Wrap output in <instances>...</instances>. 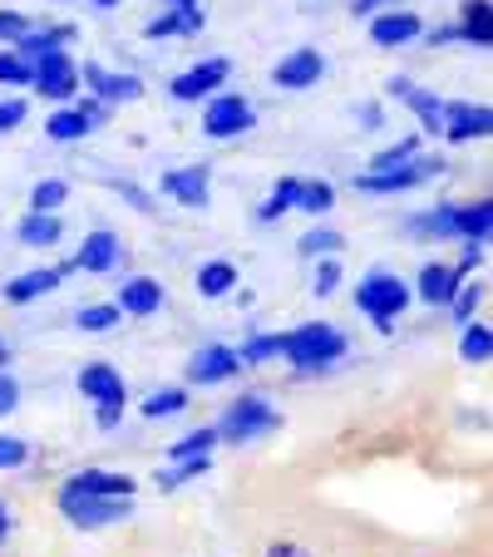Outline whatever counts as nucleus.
<instances>
[{
  "label": "nucleus",
  "mask_w": 493,
  "mask_h": 557,
  "mask_svg": "<svg viewBox=\"0 0 493 557\" xmlns=\"http://www.w3.org/2000/svg\"><path fill=\"white\" fill-rule=\"evenodd\" d=\"M262 557H316L306 543H296V537H272V543L262 547Z\"/></svg>",
  "instance_id": "50"
},
{
  "label": "nucleus",
  "mask_w": 493,
  "mask_h": 557,
  "mask_svg": "<svg viewBox=\"0 0 493 557\" xmlns=\"http://www.w3.org/2000/svg\"><path fill=\"white\" fill-rule=\"evenodd\" d=\"M198 128H202V138H212V144H232V138L257 128V104L247 95H237V89H222V95H212L208 104H202Z\"/></svg>",
  "instance_id": "4"
},
{
  "label": "nucleus",
  "mask_w": 493,
  "mask_h": 557,
  "mask_svg": "<svg viewBox=\"0 0 493 557\" xmlns=\"http://www.w3.org/2000/svg\"><path fill=\"white\" fill-rule=\"evenodd\" d=\"M163 198L178 202V208H208L212 202V169L208 163H183V169H169L158 178Z\"/></svg>",
  "instance_id": "14"
},
{
  "label": "nucleus",
  "mask_w": 493,
  "mask_h": 557,
  "mask_svg": "<svg viewBox=\"0 0 493 557\" xmlns=\"http://www.w3.org/2000/svg\"><path fill=\"white\" fill-rule=\"evenodd\" d=\"M74 326H79V336H109V331L124 326V315L114 301H89L74 311Z\"/></svg>",
  "instance_id": "31"
},
{
  "label": "nucleus",
  "mask_w": 493,
  "mask_h": 557,
  "mask_svg": "<svg viewBox=\"0 0 493 557\" xmlns=\"http://www.w3.org/2000/svg\"><path fill=\"white\" fill-rule=\"evenodd\" d=\"M89 5H95V11H114L119 0H89Z\"/></svg>",
  "instance_id": "59"
},
{
  "label": "nucleus",
  "mask_w": 493,
  "mask_h": 557,
  "mask_svg": "<svg viewBox=\"0 0 493 557\" xmlns=\"http://www.w3.org/2000/svg\"><path fill=\"white\" fill-rule=\"evenodd\" d=\"M74 109H79V114H85L95 128H104L109 119H114V109H109V104H99V99H89V95H79V99H74Z\"/></svg>",
  "instance_id": "51"
},
{
  "label": "nucleus",
  "mask_w": 493,
  "mask_h": 557,
  "mask_svg": "<svg viewBox=\"0 0 493 557\" xmlns=\"http://www.w3.org/2000/svg\"><path fill=\"white\" fill-rule=\"evenodd\" d=\"M444 173V158L440 153H415L409 163H399V169H385V173H366L360 169L356 178V193H370V198H390V193H415V188H424V183H434Z\"/></svg>",
  "instance_id": "5"
},
{
  "label": "nucleus",
  "mask_w": 493,
  "mask_h": 557,
  "mask_svg": "<svg viewBox=\"0 0 493 557\" xmlns=\"http://www.w3.org/2000/svg\"><path fill=\"white\" fill-rule=\"evenodd\" d=\"M104 188H109V193H119V198H124L128 208H138V212H153V208H158L153 193L138 188V183H128V178H104Z\"/></svg>",
  "instance_id": "45"
},
{
  "label": "nucleus",
  "mask_w": 493,
  "mask_h": 557,
  "mask_svg": "<svg viewBox=\"0 0 493 557\" xmlns=\"http://www.w3.org/2000/svg\"><path fill=\"white\" fill-rule=\"evenodd\" d=\"M193 405V389L188 385H163V389H153L138 410H144V420H173V414H183Z\"/></svg>",
  "instance_id": "32"
},
{
  "label": "nucleus",
  "mask_w": 493,
  "mask_h": 557,
  "mask_svg": "<svg viewBox=\"0 0 493 557\" xmlns=\"http://www.w3.org/2000/svg\"><path fill=\"white\" fill-rule=\"evenodd\" d=\"M331 208H336V183H331V178H301L296 212H306V218H325Z\"/></svg>",
  "instance_id": "34"
},
{
  "label": "nucleus",
  "mask_w": 493,
  "mask_h": 557,
  "mask_svg": "<svg viewBox=\"0 0 493 557\" xmlns=\"http://www.w3.org/2000/svg\"><path fill=\"white\" fill-rule=\"evenodd\" d=\"M60 237H64L60 212H25V218L15 222V243L30 247V252H45V247H54Z\"/></svg>",
  "instance_id": "27"
},
{
  "label": "nucleus",
  "mask_w": 493,
  "mask_h": 557,
  "mask_svg": "<svg viewBox=\"0 0 493 557\" xmlns=\"http://www.w3.org/2000/svg\"><path fill=\"white\" fill-rule=\"evenodd\" d=\"M40 128H45V138H50V144H79V138L95 134V124H89V119L79 114L74 104H54L50 114H45Z\"/></svg>",
  "instance_id": "28"
},
{
  "label": "nucleus",
  "mask_w": 493,
  "mask_h": 557,
  "mask_svg": "<svg viewBox=\"0 0 493 557\" xmlns=\"http://www.w3.org/2000/svg\"><path fill=\"white\" fill-rule=\"evenodd\" d=\"M409 89H415V79H409V74H390V79H385V99H405Z\"/></svg>",
  "instance_id": "54"
},
{
  "label": "nucleus",
  "mask_w": 493,
  "mask_h": 557,
  "mask_svg": "<svg viewBox=\"0 0 493 557\" xmlns=\"http://www.w3.org/2000/svg\"><path fill=\"white\" fill-rule=\"evenodd\" d=\"M395 5H409V0H356L350 11H356V15H366V21H370V15H375V11H395Z\"/></svg>",
  "instance_id": "53"
},
{
  "label": "nucleus",
  "mask_w": 493,
  "mask_h": 557,
  "mask_svg": "<svg viewBox=\"0 0 493 557\" xmlns=\"http://www.w3.org/2000/svg\"><path fill=\"white\" fill-rule=\"evenodd\" d=\"M119 262H124V243H119L114 227H89L85 237H79V247H74V257H70L74 272H89V276L119 272Z\"/></svg>",
  "instance_id": "13"
},
{
  "label": "nucleus",
  "mask_w": 493,
  "mask_h": 557,
  "mask_svg": "<svg viewBox=\"0 0 493 557\" xmlns=\"http://www.w3.org/2000/svg\"><path fill=\"white\" fill-rule=\"evenodd\" d=\"M242 282L237 262H227V257H212V262H202L198 272H193V286H198L202 301H222V296H232Z\"/></svg>",
  "instance_id": "26"
},
{
  "label": "nucleus",
  "mask_w": 493,
  "mask_h": 557,
  "mask_svg": "<svg viewBox=\"0 0 493 557\" xmlns=\"http://www.w3.org/2000/svg\"><path fill=\"white\" fill-rule=\"evenodd\" d=\"M218 430H212V424H198V430H188L183 434V440H173L169 444V463H178V459H198V454H212L218 449Z\"/></svg>",
  "instance_id": "37"
},
{
  "label": "nucleus",
  "mask_w": 493,
  "mask_h": 557,
  "mask_svg": "<svg viewBox=\"0 0 493 557\" xmlns=\"http://www.w3.org/2000/svg\"><path fill=\"white\" fill-rule=\"evenodd\" d=\"M208 15L202 5H169V11H158L153 21H144V40H173V35H202Z\"/></svg>",
  "instance_id": "22"
},
{
  "label": "nucleus",
  "mask_w": 493,
  "mask_h": 557,
  "mask_svg": "<svg viewBox=\"0 0 493 557\" xmlns=\"http://www.w3.org/2000/svg\"><path fill=\"white\" fill-rule=\"evenodd\" d=\"M232 79V60L227 54H208V60L188 64L183 74L169 79V99L173 104H208L212 95H222V85Z\"/></svg>",
  "instance_id": "7"
},
{
  "label": "nucleus",
  "mask_w": 493,
  "mask_h": 557,
  "mask_svg": "<svg viewBox=\"0 0 493 557\" xmlns=\"http://www.w3.org/2000/svg\"><path fill=\"white\" fill-rule=\"evenodd\" d=\"M424 35H430L434 50H444V45H459V30H454V25H434V30H424Z\"/></svg>",
  "instance_id": "55"
},
{
  "label": "nucleus",
  "mask_w": 493,
  "mask_h": 557,
  "mask_svg": "<svg viewBox=\"0 0 493 557\" xmlns=\"http://www.w3.org/2000/svg\"><path fill=\"white\" fill-rule=\"evenodd\" d=\"M54 508L79 533H99V528H114L124 518H134V498H89V494H70V488L54 494Z\"/></svg>",
  "instance_id": "6"
},
{
  "label": "nucleus",
  "mask_w": 493,
  "mask_h": 557,
  "mask_svg": "<svg viewBox=\"0 0 493 557\" xmlns=\"http://www.w3.org/2000/svg\"><path fill=\"white\" fill-rule=\"evenodd\" d=\"M25 463H30V440H21V434H5V430H0V473L25 469Z\"/></svg>",
  "instance_id": "44"
},
{
  "label": "nucleus",
  "mask_w": 493,
  "mask_h": 557,
  "mask_svg": "<svg viewBox=\"0 0 493 557\" xmlns=\"http://www.w3.org/2000/svg\"><path fill=\"white\" fill-rule=\"evenodd\" d=\"M454 232H459V243H479L489 247L493 237V198H454Z\"/></svg>",
  "instance_id": "23"
},
{
  "label": "nucleus",
  "mask_w": 493,
  "mask_h": 557,
  "mask_svg": "<svg viewBox=\"0 0 493 557\" xmlns=\"http://www.w3.org/2000/svg\"><path fill=\"white\" fill-rule=\"evenodd\" d=\"M79 85H85L79 95L99 99V104H109V109H124V104H138V99H144V79H138V74L109 70V64H99V60L79 64Z\"/></svg>",
  "instance_id": "8"
},
{
  "label": "nucleus",
  "mask_w": 493,
  "mask_h": 557,
  "mask_svg": "<svg viewBox=\"0 0 493 557\" xmlns=\"http://www.w3.org/2000/svg\"><path fill=\"white\" fill-rule=\"evenodd\" d=\"M15 410H21V380H15L11 370H0V420Z\"/></svg>",
  "instance_id": "48"
},
{
  "label": "nucleus",
  "mask_w": 493,
  "mask_h": 557,
  "mask_svg": "<svg viewBox=\"0 0 493 557\" xmlns=\"http://www.w3.org/2000/svg\"><path fill=\"white\" fill-rule=\"evenodd\" d=\"M459 360H464V366H489V360H493L489 321H469V326H459Z\"/></svg>",
  "instance_id": "33"
},
{
  "label": "nucleus",
  "mask_w": 493,
  "mask_h": 557,
  "mask_svg": "<svg viewBox=\"0 0 493 557\" xmlns=\"http://www.w3.org/2000/svg\"><path fill=\"white\" fill-rule=\"evenodd\" d=\"M30 89H35L40 99H50V104H74V99H79V60H74L70 50L35 60Z\"/></svg>",
  "instance_id": "9"
},
{
  "label": "nucleus",
  "mask_w": 493,
  "mask_h": 557,
  "mask_svg": "<svg viewBox=\"0 0 493 557\" xmlns=\"http://www.w3.org/2000/svg\"><path fill=\"white\" fill-rule=\"evenodd\" d=\"M479 306H483V282H464L459 292H454V301H449L454 326H469V321H479Z\"/></svg>",
  "instance_id": "41"
},
{
  "label": "nucleus",
  "mask_w": 493,
  "mask_h": 557,
  "mask_svg": "<svg viewBox=\"0 0 493 557\" xmlns=\"http://www.w3.org/2000/svg\"><path fill=\"white\" fill-rule=\"evenodd\" d=\"M325 54L316 50V45H296V50H286L282 60L272 64V85L286 89V95H306V89H316L325 79Z\"/></svg>",
  "instance_id": "10"
},
{
  "label": "nucleus",
  "mask_w": 493,
  "mask_h": 557,
  "mask_svg": "<svg viewBox=\"0 0 493 557\" xmlns=\"http://www.w3.org/2000/svg\"><path fill=\"white\" fill-rule=\"evenodd\" d=\"M0 370H11V346L0 341Z\"/></svg>",
  "instance_id": "58"
},
{
  "label": "nucleus",
  "mask_w": 493,
  "mask_h": 557,
  "mask_svg": "<svg viewBox=\"0 0 493 557\" xmlns=\"http://www.w3.org/2000/svg\"><path fill=\"white\" fill-rule=\"evenodd\" d=\"M212 430H218L222 444H257V440L282 430V410H276L267 395L247 389V395H237V400L222 410V420L212 424Z\"/></svg>",
  "instance_id": "3"
},
{
  "label": "nucleus",
  "mask_w": 493,
  "mask_h": 557,
  "mask_svg": "<svg viewBox=\"0 0 493 557\" xmlns=\"http://www.w3.org/2000/svg\"><path fill=\"white\" fill-rule=\"evenodd\" d=\"M70 272H74L70 262H60V267H30V272L11 276V282L0 286V296H5L11 306H30V301H40V296L60 292L64 276H70Z\"/></svg>",
  "instance_id": "20"
},
{
  "label": "nucleus",
  "mask_w": 493,
  "mask_h": 557,
  "mask_svg": "<svg viewBox=\"0 0 493 557\" xmlns=\"http://www.w3.org/2000/svg\"><path fill=\"white\" fill-rule=\"evenodd\" d=\"M420 153V134H409V138H395L390 148H380L375 158L366 163V173H385V169H399V163H409V158Z\"/></svg>",
  "instance_id": "39"
},
{
  "label": "nucleus",
  "mask_w": 493,
  "mask_h": 557,
  "mask_svg": "<svg viewBox=\"0 0 493 557\" xmlns=\"http://www.w3.org/2000/svg\"><path fill=\"white\" fill-rule=\"evenodd\" d=\"M493 134V109L473 104V99H444V119H440V138L444 144H479Z\"/></svg>",
  "instance_id": "12"
},
{
  "label": "nucleus",
  "mask_w": 493,
  "mask_h": 557,
  "mask_svg": "<svg viewBox=\"0 0 493 557\" xmlns=\"http://www.w3.org/2000/svg\"><path fill=\"white\" fill-rule=\"evenodd\" d=\"M242 360H237V346H222V341H208V346H198L188 356V380L183 385L188 389H208V385H227V380L242 375Z\"/></svg>",
  "instance_id": "11"
},
{
  "label": "nucleus",
  "mask_w": 493,
  "mask_h": 557,
  "mask_svg": "<svg viewBox=\"0 0 493 557\" xmlns=\"http://www.w3.org/2000/svg\"><path fill=\"white\" fill-rule=\"evenodd\" d=\"M163 5H198V0H163Z\"/></svg>",
  "instance_id": "60"
},
{
  "label": "nucleus",
  "mask_w": 493,
  "mask_h": 557,
  "mask_svg": "<svg viewBox=\"0 0 493 557\" xmlns=\"http://www.w3.org/2000/svg\"><path fill=\"white\" fill-rule=\"evenodd\" d=\"M11 528H15V518H11V508H5V498H0V547L11 543Z\"/></svg>",
  "instance_id": "57"
},
{
  "label": "nucleus",
  "mask_w": 493,
  "mask_h": 557,
  "mask_svg": "<svg viewBox=\"0 0 493 557\" xmlns=\"http://www.w3.org/2000/svg\"><path fill=\"white\" fill-rule=\"evenodd\" d=\"M296 193H301V178H276V183H272V193H267V198L257 202L252 218L262 222V227H267V222H282L286 212H296Z\"/></svg>",
  "instance_id": "30"
},
{
  "label": "nucleus",
  "mask_w": 493,
  "mask_h": 557,
  "mask_svg": "<svg viewBox=\"0 0 493 557\" xmlns=\"http://www.w3.org/2000/svg\"><path fill=\"white\" fill-rule=\"evenodd\" d=\"M464 286V276L454 272V262H440V257H430V262L420 267V276L409 282V296L420 306H430V311H449L454 292Z\"/></svg>",
  "instance_id": "15"
},
{
  "label": "nucleus",
  "mask_w": 493,
  "mask_h": 557,
  "mask_svg": "<svg viewBox=\"0 0 493 557\" xmlns=\"http://www.w3.org/2000/svg\"><path fill=\"white\" fill-rule=\"evenodd\" d=\"M341 282H346V267H341V257H316V276H311V292L321 296H336Z\"/></svg>",
  "instance_id": "43"
},
{
  "label": "nucleus",
  "mask_w": 493,
  "mask_h": 557,
  "mask_svg": "<svg viewBox=\"0 0 493 557\" xmlns=\"http://www.w3.org/2000/svg\"><path fill=\"white\" fill-rule=\"evenodd\" d=\"M409 237H420V243H459V232H454V198L415 212L409 218Z\"/></svg>",
  "instance_id": "25"
},
{
  "label": "nucleus",
  "mask_w": 493,
  "mask_h": 557,
  "mask_svg": "<svg viewBox=\"0 0 493 557\" xmlns=\"http://www.w3.org/2000/svg\"><path fill=\"white\" fill-rule=\"evenodd\" d=\"M341 247H346V237H341L336 227H311V232H301V237H296V252L301 257H341Z\"/></svg>",
  "instance_id": "38"
},
{
  "label": "nucleus",
  "mask_w": 493,
  "mask_h": 557,
  "mask_svg": "<svg viewBox=\"0 0 493 557\" xmlns=\"http://www.w3.org/2000/svg\"><path fill=\"white\" fill-rule=\"evenodd\" d=\"M60 488H70V494H89V498H138V479L124 469H74L70 479H64Z\"/></svg>",
  "instance_id": "17"
},
{
  "label": "nucleus",
  "mask_w": 493,
  "mask_h": 557,
  "mask_svg": "<svg viewBox=\"0 0 493 557\" xmlns=\"http://www.w3.org/2000/svg\"><path fill=\"white\" fill-rule=\"evenodd\" d=\"M459 45H473V50H489L493 45V0H459Z\"/></svg>",
  "instance_id": "24"
},
{
  "label": "nucleus",
  "mask_w": 493,
  "mask_h": 557,
  "mask_svg": "<svg viewBox=\"0 0 493 557\" xmlns=\"http://www.w3.org/2000/svg\"><path fill=\"white\" fill-rule=\"evenodd\" d=\"M350 356V336L331 321H301V326L282 331V366L292 375H331L341 360Z\"/></svg>",
  "instance_id": "1"
},
{
  "label": "nucleus",
  "mask_w": 493,
  "mask_h": 557,
  "mask_svg": "<svg viewBox=\"0 0 493 557\" xmlns=\"http://www.w3.org/2000/svg\"><path fill=\"white\" fill-rule=\"evenodd\" d=\"M459 247H464V252H459V262H454V272H459L464 282H469V276L483 267V257H489V247H479V243H459Z\"/></svg>",
  "instance_id": "49"
},
{
  "label": "nucleus",
  "mask_w": 493,
  "mask_h": 557,
  "mask_svg": "<svg viewBox=\"0 0 493 557\" xmlns=\"http://www.w3.org/2000/svg\"><path fill=\"white\" fill-rule=\"evenodd\" d=\"M30 74H35L30 60H21L11 45H0V85L5 89H30Z\"/></svg>",
  "instance_id": "42"
},
{
  "label": "nucleus",
  "mask_w": 493,
  "mask_h": 557,
  "mask_svg": "<svg viewBox=\"0 0 493 557\" xmlns=\"http://www.w3.org/2000/svg\"><path fill=\"white\" fill-rule=\"evenodd\" d=\"M79 40V30H74V25H30V30L21 35V40L11 45L15 54H21V60H45V54H60V50H70V45Z\"/></svg>",
  "instance_id": "21"
},
{
  "label": "nucleus",
  "mask_w": 493,
  "mask_h": 557,
  "mask_svg": "<svg viewBox=\"0 0 493 557\" xmlns=\"http://www.w3.org/2000/svg\"><path fill=\"white\" fill-rule=\"evenodd\" d=\"M124 410L128 405H95V430H119V424H124Z\"/></svg>",
  "instance_id": "52"
},
{
  "label": "nucleus",
  "mask_w": 493,
  "mask_h": 557,
  "mask_svg": "<svg viewBox=\"0 0 493 557\" xmlns=\"http://www.w3.org/2000/svg\"><path fill=\"white\" fill-rule=\"evenodd\" d=\"M409 306H415V296H409V282L399 272L370 267V272L356 282V311L366 315L380 336H395V321L409 311Z\"/></svg>",
  "instance_id": "2"
},
{
  "label": "nucleus",
  "mask_w": 493,
  "mask_h": 557,
  "mask_svg": "<svg viewBox=\"0 0 493 557\" xmlns=\"http://www.w3.org/2000/svg\"><path fill=\"white\" fill-rule=\"evenodd\" d=\"M25 119H30V104H25L21 95H5V99H0V138L15 134V128H21Z\"/></svg>",
  "instance_id": "46"
},
{
  "label": "nucleus",
  "mask_w": 493,
  "mask_h": 557,
  "mask_svg": "<svg viewBox=\"0 0 493 557\" xmlns=\"http://www.w3.org/2000/svg\"><path fill=\"white\" fill-rule=\"evenodd\" d=\"M208 469H212V454H198V459H178V463H163V469L153 473V488H158V494H178L183 484L202 479Z\"/></svg>",
  "instance_id": "29"
},
{
  "label": "nucleus",
  "mask_w": 493,
  "mask_h": 557,
  "mask_svg": "<svg viewBox=\"0 0 493 557\" xmlns=\"http://www.w3.org/2000/svg\"><path fill=\"white\" fill-rule=\"evenodd\" d=\"M163 301H169L163 282H158V276H144V272L124 276V282H119V296H114V306H119L124 321H148V315L163 311Z\"/></svg>",
  "instance_id": "16"
},
{
  "label": "nucleus",
  "mask_w": 493,
  "mask_h": 557,
  "mask_svg": "<svg viewBox=\"0 0 493 557\" xmlns=\"http://www.w3.org/2000/svg\"><path fill=\"white\" fill-rule=\"evenodd\" d=\"M70 202V178H40L30 188V212H60Z\"/></svg>",
  "instance_id": "40"
},
{
  "label": "nucleus",
  "mask_w": 493,
  "mask_h": 557,
  "mask_svg": "<svg viewBox=\"0 0 493 557\" xmlns=\"http://www.w3.org/2000/svg\"><path fill=\"white\" fill-rule=\"evenodd\" d=\"M356 114H360V128H385V109L380 104H360Z\"/></svg>",
  "instance_id": "56"
},
{
  "label": "nucleus",
  "mask_w": 493,
  "mask_h": 557,
  "mask_svg": "<svg viewBox=\"0 0 493 557\" xmlns=\"http://www.w3.org/2000/svg\"><path fill=\"white\" fill-rule=\"evenodd\" d=\"M74 389H79L89 405H128V380L119 375V366H109V360H89V366L74 375Z\"/></svg>",
  "instance_id": "18"
},
{
  "label": "nucleus",
  "mask_w": 493,
  "mask_h": 557,
  "mask_svg": "<svg viewBox=\"0 0 493 557\" xmlns=\"http://www.w3.org/2000/svg\"><path fill=\"white\" fill-rule=\"evenodd\" d=\"M237 360L242 366H272L282 360V331H262V336H247L237 346Z\"/></svg>",
  "instance_id": "36"
},
{
  "label": "nucleus",
  "mask_w": 493,
  "mask_h": 557,
  "mask_svg": "<svg viewBox=\"0 0 493 557\" xmlns=\"http://www.w3.org/2000/svg\"><path fill=\"white\" fill-rule=\"evenodd\" d=\"M420 35H424V21L409 11V5L370 15V45H375V50H399V45H415Z\"/></svg>",
  "instance_id": "19"
},
{
  "label": "nucleus",
  "mask_w": 493,
  "mask_h": 557,
  "mask_svg": "<svg viewBox=\"0 0 493 557\" xmlns=\"http://www.w3.org/2000/svg\"><path fill=\"white\" fill-rule=\"evenodd\" d=\"M399 104H405V109H409V114L420 119V128H424V134H440V119H444V99H440V95H434V89L415 85V89H409V95H405V99H399Z\"/></svg>",
  "instance_id": "35"
},
{
  "label": "nucleus",
  "mask_w": 493,
  "mask_h": 557,
  "mask_svg": "<svg viewBox=\"0 0 493 557\" xmlns=\"http://www.w3.org/2000/svg\"><path fill=\"white\" fill-rule=\"evenodd\" d=\"M30 15H21V11H0V45H15L25 30H30Z\"/></svg>",
  "instance_id": "47"
}]
</instances>
